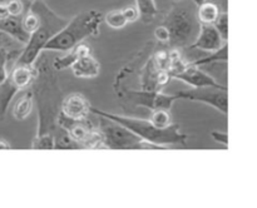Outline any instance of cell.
I'll use <instances>...</instances> for the list:
<instances>
[{"instance_id":"1","label":"cell","mask_w":257,"mask_h":208,"mask_svg":"<svg viewBox=\"0 0 257 208\" xmlns=\"http://www.w3.org/2000/svg\"><path fill=\"white\" fill-rule=\"evenodd\" d=\"M90 112L97 117H105L114 122L119 123L120 125L130 129L136 135L146 142L153 143V144L165 147L166 149L171 145H185L187 142L188 135L181 130L178 124H171L166 128H158L151 122L150 119H142V118L127 117V115L114 114V113L105 112V110L97 109L94 107H90Z\"/></svg>"},{"instance_id":"2","label":"cell","mask_w":257,"mask_h":208,"mask_svg":"<svg viewBox=\"0 0 257 208\" xmlns=\"http://www.w3.org/2000/svg\"><path fill=\"white\" fill-rule=\"evenodd\" d=\"M30 9L39 15L40 24L38 29L29 35V39L24 44L25 47L15 60L17 64H34L40 53L44 50L45 44L68 23L67 19H63L55 14L43 0L32 2Z\"/></svg>"},{"instance_id":"3","label":"cell","mask_w":257,"mask_h":208,"mask_svg":"<svg viewBox=\"0 0 257 208\" xmlns=\"http://www.w3.org/2000/svg\"><path fill=\"white\" fill-rule=\"evenodd\" d=\"M103 14L95 9L82 12L67 24L45 44L44 50L67 52L89 37H94L99 33Z\"/></svg>"},{"instance_id":"4","label":"cell","mask_w":257,"mask_h":208,"mask_svg":"<svg viewBox=\"0 0 257 208\" xmlns=\"http://www.w3.org/2000/svg\"><path fill=\"white\" fill-rule=\"evenodd\" d=\"M163 25L170 32V44L173 48L188 47L196 39L200 29L197 17L190 9L181 5H173L165 17Z\"/></svg>"},{"instance_id":"5","label":"cell","mask_w":257,"mask_h":208,"mask_svg":"<svg viewBox=\"0 0 257 208\" xmlns=\"http://www.w3.org/2000/svg\"><path fill=\"white\" fill-rule=\"evenodd\" d=\"M108 149H166L165 147L153 144L141 139L119 123L99 115V129Z\"/></svg>"},{"instance_id":"6","label":"cell","mask_w":257,"mask_h":208,"mask_svg":"<svg viewBox=\"0 0 257 208\" xmlns=\"http://www.w3.org/2000/svg\"><path fill=\"white\" fill-rule=\"evenodd\" d=\"M176 99L192 100L208 104L222 114L228 113V89L227 87H198L190 90H180L173 94Z\"/></svg>"},{"instance_id":"7","label":"cell","mask_w":257,"mask_h":208,"mask_svg":"<svg viewBox=\"0 0 257 208\" xmlns=\"http://www.w3.org/2000/svg\"><path fill=\"white\" fill-rule=\"evenodd\" d=\"M124 95L132 104L148 108L153 112L157 109L170 110L176 102L175 95L163 94L160 90H124Z\"/></svg>"},{"instance_id":"8","label":"cell","mask_w":257,"mask_h":208,"mask_svg":"<svg viewBox=\"0 0 257 208\" xmlns=\"http://www.w3.org/2000/svg\"><path fill=\"white\" fill-rule=\"evenodd\" d=\"M60 113L73 120H84L90 113V104L82 94L72 93L62 100Z\"/></svg>"},{"instance_id":"9","label":"cell","mask_w":257,"mask_h":208,"mask_svg":"<svg viewBox=\"0 0 257 208\" xmlns=\"http://www.w3.org/2000/svg\"><path fill=\"white\" fill-rule=\"evenodd\" d=\"M172 78H175V79L177 80H181V82H183L185 84L190 85V87L192 88L223 87V85H221L215 78L211 77L210 74H207L206 72L201 70L198 67L188 64V63L185 67V69H182L180 73L173 75Z\"/></svg>"},{"instance_id":"10","label":"cell","mask_w":257,"mask_h":208,"mask_svg":"<svg viewBox=\"0 0 257 208\" xmlns=\"http://www.w3.org/2000/svg\"><path fill=\"white\" fill-rule=\"evenodd\" d=\"M222 38L212 24H200L198 34L192 44L188 45L190 49H201L205 52H213L217 50L223 44Z\"/></svg>"},{"instance_id":"11","label":"cell","mask_w":257,"mask_h":208,"mask_svg":"<svg viewBox=\"0 0 257 208\" xmlns=\"http://www.w3.org/2000/svg\"><path fill=\"white\" fill-rule=\"evenodd\" d=\"M39 72L37 68L33 65L27 64H17L14 63L12 67V70L9 72V80L13 85L20 90H25L37 80Z\"/></svg>"},{"instance_id":"12","label":"cell","mask_w":257,"mask_h":208,"mask_svg":"<svg viewBox=\"0 0 257 208\" xmlns=\"http://www.w3.org/2000/svg\"><path fill=\"white\" fill-rule=\"evenodd\" d=\"M70 68L73 74L78 78H95L100 72L99 62L93 57L92 53L78 58Z\"/></svg>"},{"instance_id":"13","label":"cell","mask_w":257,"mask_h":208,"mask_svg":"<svg viewBox=\"0 0 257 208\" xmlns=\"http://www.w3.org/2000/svg\"><path fill=\"white\" fill-rule=\"evenodd\" d=\"M0 32L8 34L20 44H25L29 39V34L23 28L22 17H7L0 19Z\"/></svg>"},{"instance_id":"14","label":"cell","mask_w":257,"mask_h":208,"mask_svg":"<svg viewBox=\"0 0 257 208\" xmlns=\"http://www.w3.org/2000/svg\"><path fill=\"white\" fill-rule=\"evenodd\" d=\"M65 53H67V54L63 55V57L55 58L54 62H53V68H54L55 70H64L67 69V68H70L78 58L83 57V55L85 54H90L92 50H90L88 44L79 43V44L73 47L72 49L67 50Z\"/></svg>"},{"instance_id":"15","label":"cell","mask_w":257,"mask_h":208,"mask_svg":"<svg viewBox=\"0 0 257 208\" xmlns=\"http://www.w3.org/2000/svg\"><path fill=\"white\" fill-rule=\"evenodd\" d=\"M33 100H34V95H33L32 90L25 89V92L18 98L13 107V115L15 119L24 120L29 117L33 110Z\"/></svg>"},{"instance_id":"16","label":"cell","mask_w":257,"mask_h":208,"mask_svg":"<svg viewBox=\"0 0 257 208\" xmlns=\"http://www.w3.org/2000/svg\"><path fill=\"white\" fill-rule=\"evenodd\" d=\"M22 50H9L8 47L0 48V85L9 78V65H13Z\"/></svg>"},{"instance_id":"17","label":"cell","mask_w":257,"mask_h":208,"mask_svg":"<svg viewBox=\"0 0 257 208\" xmlns=\"http://www.w3.org/2000/svg\"><path fill=\"white\" fill-rule=\"evenodd\" d=\"M197 20L200 24H212L220 15L221 9L212 2H203L197 5Z\"/></svg>"},{"instance_id":"18","label":"cell","mask_w":257,"mask_h":208,"mask_svg":"<svg viewBox=\"0 0 257 208\" xmlns=\"http://www.w3.org/2000/svg\"><path fill=\"white\" fill-rule=\"evenodd\" d=\"M227 60H228V45H227V42H226L223 43L217 50L210 52V55L200 58V59L195 60V62L192 63H188V64L195 65V67H202V65L212 64V63H217V62L226 63Z\"/></svg>"},{"instance_id":"19","label":"cell","mask_w":257,"mask_h":208,"mask_svg":"<svg viewBox=\"0 0 257 208\" xmlns=\"http://www.w3.org/2000/svg\"><path fill=\"white\" fill-rule=\"evenodd\" d=\"M136 8L140 13V19L143 23H152L158 14L155 0H136Z\"/></svg>"},{"instance_id":"20","label":"cell","mask_w":257,"mask_h":208,"mask_svg":"<svg viewBox=\"0 0 257 208\" xmlns=\"http://www.w3.org/2000/svg\"><path fill=\"white\" fill-rule=\"evenodd\" d=\"M103 18H104V22L107 23L108 27L112 28V29H122L128 24L124 15H123L122 9L110 10Z\"/></svg>"},{"instance_id":"21","label":"cell","mask_w":257,"mask_h":208,"mask_svg":"<svg viewBox=\"0 0 257 208\" xmlns=\"http://www.w3.org/2000/svg\"><path fill=\"white\" fill-rule=\"evenodd\" d=\"M55 135L53 133L47 134H37L32 143L33 149H54Z\"/></svg>"},{"instance_id":"22","label":"cell","mask_w":257,"mask_h":208,"mask_svg":"<svg viewBox=\"0 0 257 208\" xmlns=\"http://www.w3.org/2000/svg\"><path fill=\"white\" fill-rule=\"evenodd\" d=\"M79 148L80 145L77 142H74L64 129L60 128V134L55 137L54 149H79Z\"/></svg>"},{"instance_id":"23","label":"cell","mask_w":257,"mask_h":208,"mask_svg":"<svg viewBox=\"0 0 257 208\" xmlns=\"http://www.w3.org/2000/svg\"><path fill=\"white\" fill-rule=\"evenodd\" d=\"M150 120L158 128H166L172 124V117L170 114V110L166 109L153 110Z\"/></svg>"},{"instance_id":"24","label":"cell","mask_w":257,"mask_h":208,"mask_svg":"<svg viewBox=\"0 0 257 208\" xmlns=\"http://www.w3.org/2000/svg\"><path fill=\"white\" fill-rule=\"evenodd\" d=\"M213 27L218 32L220 37L222 38L223 42L228 40V14L227 12H221L216 22L213 23Z\"/></svg>"},{"instance_id":"25","label":"cell","mask_w":257,"mask_h":208,"mask_svg":"<svg viewBox=\"0 0 257 208\" xmlns=\"http://www.w3.org/2000/svg\"><path fill=\"white\" fill-rule=\"evenodd\" d=\"M5 7L9 17H22L25 12V7L22 0H7Z\"/></svg>"},{"instance_id":"26","label":"cell","mask_w":257,"mask_h":208,"mask_svg":"<svg viewBox=\"0 0 257 208\" xmlns=\"http://www.w3.org/2000/svg\"><path fill=\"white\" fill-rule=\"evenodd\" d=\"M123 15H124L127 23H135L140 19V13H138V9L136 8V5H131V7L123 8L122 9Z\"/></svg>"},{"instance_id":"27","label":"cell","mask_w":257,"mask_h":208,"mask_svg":"<svg viewBox=\"0 0 257 208\" xmlns=\"http://www.w3.org/2000/svg\"><path fill=\"white\" fill-rule=\"evenodd\" d=\"M153 35H155L156 39L161 43L170 42V32H168V29L163 24L156 28L155 32H153Z\"/></svg>"},{"instance_id":"28","label":"cell","mask_w":257,"mask_h":208,"mask_svg":"<svg viewBox=\"0 0 257 208\" xmlns=\"http://www.w3.org/2000/svg\"><path fill=\"white\" fill-rule=\"evenodd\" d=\"M211 137L213 138V140L221 143L223 145L228 144V134L226 132H220V130H212L211 132Z\"/></svg>"},{"instance_id":"29","label":"cell","mask_w":257,"mask_h":208,"mask_svg":"<svg viewBox=\"0 0 257 208\" xmlns=\"http://www.w3.org/2000/svg\"><path fill=\"white\" fill-rule=\"evenodd\" d=\"M15 40L12 39L8 34L0 32V48L2 47H12V45L15 44Z\"/></svg>"},{"instance_id":"30","label":"cell","mask_w":257,"mask_h":208,"mask_svg":"<svg viewBox=\"0 0 257 208\" xmlns=\"http://www.w3.org/2000/svg\"><path fill=\"white\" fill-rule=\"evenodd\" d=\"M9 17L8 14L7 7H5V0L4 2H0V19H4V18Z\"/></svg>"},{"instance_id":"31","label":"cell","mask_w":257,"mask_h":208,"mask_svg":"<svg viewBox=\"0 0 257 208\" xmlns=\"http://www.w3.org/2000/svg\"><path fill=\"white\" fill-rule=\"evenodd\" d=\"M10 145H9V143L8 142H5L4 139H0V149H10Z\"/></svg>"},{"instance_id":"32","label":"cell","mask_w":257,"mask_h":208,"mask_svg":"<svg viewBox=\"0 0 257 208\" xmlns=\"http://www.w3.org/2000/svg\"><path fill=\"white\" fill-rule=\"evenodd\" d=\"M193 3H195L196 5H200V4H202L203 2H205V0H192Z\"/></svg>"},{"instance_id":"33","label":"cell","mask_w":257,"mask_h":208,"mask_svg":"<svg viewBox=\"0 0 257 208\" xmlns=\"http://www.w3.org/2000/svg\"><path fill=\"white\" fill-rule=\"evenodd\" d=\"M29 2H30V3H32V2H34V0H29Z\"/></svg>"},{"instance_id":"34","label":"cell","mask_w":257,"mask_h":208,"mask_svg":"<svg viewBox=\"0 0 257 208\" xmlns=\"http://www.w3.org/2000/svg\"><path fill=\"white\" fill-rule=\"evenodd\" d=\"M0 2H4V0H0Z\"/></svg>"}]
</instances>
